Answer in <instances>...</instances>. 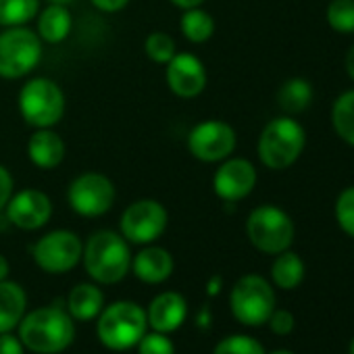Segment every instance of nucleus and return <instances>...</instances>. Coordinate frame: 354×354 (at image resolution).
Instances as JSON below:
<instances>
[{
    "label": "nucleus",
    "mask_w": 354,
    "mask_h": 354,
    "mask_svg": "<svg viewBox=\"0 0 354 354\" xmlns=\"http://www.w3.org/2000/svg\"><path fill=\"white\" fill-rule=\"evenodd\" d=\"M19 115L34 129L55 127L65 117L67 100L63 88L50 77H32L26 82L17 96Z\"/></svg>",
    "instance_id": "20e7f679"
},
{
    "label": "nucleus",
    "mask_w": 354,
    "mask_h": 354,
    "mask_svg": "<svg viewBox=\"0 0 354 354\" xmlns=\"http://www.w3.org/2000/svg\"><path fill=\"white\" fill-rule=\"evenodd\" d=\"M267 323H269L271 331L277 333V335H288V333H292V329H294V325H296L294 315H292L290 310H283V308H275V310L271 313V317H269Z\"/></svg>",
    "instance_id": "2f4dec72"
},
{
    "label": "nucleus",
    "mask_w": 354,
    "mask_h": 354,
    "mask_svg": "<svg viewBox=\"0 0 354 354\" xmlns=\"http://www.w3.org/2000/svg\"><path fill=\"white\" fill-rule=\"evenodd\" d=\"M9 273H11L9 261H7V257H3V254H0V281H3V279H7V277H9Z\"/></svg>",
    "instance_id": "58836bf2"
},
{
    "label": "nucleus",
    "mask_w": 354,
    "mask_h": 354,
    "mask_svg": "<svg viewBox=\"0 0 354 354\" xmlns=\"http://www.w3.org/2000/svg\"><path fill=\"white\" fill-rule=\"evenodd\" d=\"M26 150H28L30 162L42 171H53V169L61 167L65 160V154H67L65 140L53 127L34 129V133L28 140Z\"/></svg>",
    "instance_id": "dca6fc26"
},
{
    "label": "nucleus",
    "mask_w": 354,
    "mask_h": 354,
    "mask_svg": "<svg viewBox=\"0 0 354 354\" xmlns=\"http://www.w3.org/2000/svg\"><path fill=\"white\" fill-rule=\"evenodd\" d=\"M42 40L28 26L5 28L0 32V77L21 80L42 61Z\"/></svg>",
    "instance_id": "423d86ee"
},
{
    "label": "nucleus",
    "mask_w": 354,
    "mask_h": 354,
    "mask_svg": "<svg viewBox=\"0 0 354 354\" xmlns=\"http://www.w3.org/2000/svg\"><path fill=\"white\" fill-rule=\"evenodd\" d=\"M331 125L335 136L354 148V90H346L333 100Z\"/></svg>",
    "instance_id": "393cba45"
},
{
    "label": "nucleus",
    "mask_w": 354,
    "mask_h": 354,
    "mask_svg": "<svg viewBox=\"0 0 354 354\" xmlns=\"http://www.w3.org/2000/svg\"><path fill=\"white\" fill-rule=\"evenodd\" d=\"M213 354H265V348L250 335H230L217 344Z\"/></svg>",
    "instance_id": "c756f323"
},
{
    "label": "nucleus",
    "mask_w": 354,
    "mask_h": 354,
    "mask_svg": "<svg viewBox=\"0 0 354 354\" xmlns=\"http://www.w3.org/2000/svg\"><path fill=\"white\" fill-rule=\"evenodd\" d=\"M146 310L129 300L115 302L98 315V337L111 350H129L146 333Z\"/></svg>",
    "instance_id": "39448f33"
},
{
    "label": "nucleus",
    "mask_w": 354,
    "mask_h": 354,
    "mask_svg": "<svg viewBox=\"0 0 354 354\" xmlns=\"http://www.w3.org/2000/svg\"><path fill=\"white\" fill-rule=\"evenodd\" d=\"M246 236L257 250L265 254H279L292 246L296 227L283 209L275 205H261L252 209L246 219Z\"/></svg>",
    "instance_id": "0eeeda50"
},
{
    "label": "nucleus",
    "mask_w": 354,
    "mask_h": 354,
    "mask_svg": "<svg viewBox=\"0 0 354 354\" xmlns=\"http://www.w3.org/2000/svg\"><path fill=\"white\" fill-rule=\"evenodd\" d=\"M327 26L337 34H354V0H331L325 11Z\"/></svg>",
    "instance_id": "bb28decb"
},
{
    "label": "nucleus",
    "mask_w": 354,
    "mask_h": 354,
    "mask_svg": "<svg viewBox=\"0 0 354 354\" xmlns=\"http://www.w3.org/2000/svg\"><path fill=\"white\" fill-rule=\"evenodd\" d=\"M186 315H188V302L180 292H162L150 302L146 319L154 331L171 333L184 323Z\"/></svg>",
    "instance_id": "f3484780"
},
{
    "label": "nucleus",
    "mask_w": 354,
    "mask_h": 354,
    "mask_svg": "<svg viewBox=\"0 0 354 354\" xmlns=\"http://www.w3.org/2000/svg\"><path fill=\"white\" fill-rule=\"evenodd\" d=\"M0 354H24V342L9 331L0 333Z\"/></svg>",
    "instance_id": "72a5a7b5"
},
{
    "label": "nucleus",
    "mask_w": 354,
    "mask_h": 354,
    "mask_svg": "<svg viewBox=\"0 0 354 354\" xmlns=\"http://www.w3.org/2000/svg\"><path fill=\"white\" fill-rule=\"evenodd\" d=\"M207 292H209V296H217V294L221 292V277H219V275H213V277L209 279Z\"/></svg>",
    "instance_id": "4c0bfd02"
},
{
    "label": "nucleus",
    "mask_w": 354,
    "mask_h": 354,
    "mask_svg": "<svg viewBox=\"0 0 354 354\" xmlns=\"http://www.w3.org/2000/svg\"><path fill=\"white\" fill-rule=\"evenodd\" d=\"M28 296L26 290L9 279L0 281V333L15 329L26 317Z\"/></svg>",
    "instance_id": "aec40b11"
},
{
    "label": "nucleus",
    "mask_w": 354,
    "mask_h": 354,
    "mask_svg": "<svg viewBox=\"0 0 354 354\" xmlns=\"http://www.w3.org/2000/svg\"><path fill=\"white\" fill-rule=\"evenodd\" d=\"M306 148V131L292 115L271 119L257 142L259 160L271 171L290 169Z\"/></svg>",
    "instance_id": "7ed1b4c3"
},
{
    "label": "nucleus",
    "mask_w": 354,
    "mask_h": 354,
    "mask_svg": "<svg viewBox=\"0 0 354 354\" xmlns=\"http://www.w3.org/2000/svg\"><path fill=\"white\" fill-rule=\"evenodd\" d=\"M165 82L177 98H198L207 90V65L192 53H175L165 65Z\"/></svg>",
    "instance_id": "4468645a"
},
{
    "label": "nucleus",
    "mask_w": 354,
    "mask_h": 354,
    "mask_svg": "<svg viewBox=\"0 0 354 354\" xmlns=\"http://www.w3.org/2000/svg\"><path fill=\"white\" fill-rule=\"evenodd\" d=\"M144 53L152 63L167 65L175 57L177 46H175V40L167 32H150L144 40Z\"/></svg>",
    "instance_id": "cd10ccee"
},
{
    "label": "nucleus",
    "mask_w": 354,
    "mask_h": 354,
    "mask_svg": "<svg viewBox=\"0 0 354 354\" xmlns=\"http://www.w3.org/2000/svg\"><path fill=\"white\" fill-rule=\"evenodd\" d=\"M350 354H354V337H352V342H350Z\"/></svg>",
    "instance_id": "37998d69"
},
{
    "label": "nucleus",
    "mask_w": 354,
    "mask_h": 354,
    "mask_svg": "<svg viewBox=\"0 0 354 354\" xmlns=\"http://www.w3.org/2000/svg\"><path fill=\"white\" fill-rule=\"evenodd\" d=\"M19 335L24 346L38 354H59L71 346L75 327L69 313L53 304L26 315L19 323Z\"/></svg>",
    "instance_id": "f03ea898"
},
{
    "label": "nucleus",
    "mask_w": 354,
    "mask_h": 354,
    "mask_svg": "<svg viewBox=\"0 0 354 354\" xmlns=\"http://www.w3.org/2000/svg\"><path fill=\"white\" fill-rule=\"evenodd\" d=\"M271 354H294V352H290V350H275V352H271Z\"/></svg>",
    "instance_id": "79ce46f5"
},
{
    "label": "nucleus",
    "mask_w": 354,
    "mask_h": 354,
    "mask_svg": "<svg viewBox=\"0 0 354 354\" xmlns=\"http://www.w3.org/2000/svg\"><path fill=\"white\" fill-rule=\"evenodd\" d=\"M84 254L82 238L71 230H53L44 234L32 248L36 265L53 275L67 273L77 267Z\"/></svg>",
    "instance_id": "9b49d317"
},
{
    "label": "nucleus",
    "mask_w": 354,
    "mask_h": 354,
    "mask_svg": "<svg viewBox=\"0 0 354 354\" xmlns=\"http://www.w3.org/2000/svg\"><path fill=\"white\" fill-rule=\"evenodd\" d=\"M40 0H0V28H19L36 19Z\"/></svg>",
    "instance_id": "a878e982"
},
{
    "label": "nucleus",
    "mask_w": 354,
    "mask_h": 354,
    "mask_svg": "<svg viewBox=\"0 0 354 354\" xmlns=\"http://www.w3.org/2000/svg\"><path fill=\"white\" fill-rule=\"evenodd\" d=\"M53 211L55 207L46 192L38 188H24L19 192H13L3 213L13 227H19L24 232H36L50 221Z\"/></svg>",
    "instance_id": "2eb2a0df"
},
{
    "label": "nucleus",
    "mask_w": 354,
    "mask_h": 354,
    "mask_svg": "<svg viewBox=\"0 0 354 354\" xmlns=\"http://www.w3.org/2000/svg\"><path fill=\"white\" fill-rule=\"evenodd\" d=\"M75 0H48V5H63V7H71Z\"/></svg>",
    "instance_id": "a19ab883"
},
{
    "label": "nucleus",
    "mask_w": 354,
    "mask_h": 354,
    "mask_svg": "<svg viewBox=\"0 0 354 354\" xmlns=\"http://www.w3.org/2000/svg\"><path fill=\"white\" fill-rule=\"evenodd\" d=\"M271 279L281 290H294L304 279V263L302 259L292 252L290 248L275 254V261L271 265Z\"/></svg>",
    "instance_id": "b1692460"
},
{
    "label": "nucleus",
    "mask_w": 354,
    "mask_h": 354,
    "mask_svg": "<svg viewBox=\"0 0 354 354\" xmlns=\"http://www.w3.org/2000/svg\"><path fill=\"white\" fill-rule=\"evenodd\" d=\"M173 257L160 246L146 244L136 257H131V271L144 283H162L173 273Z\"/></svg>",
    "instance_id": "a211bd4d"
},
{
    "label": "nucleus",
    "mask_w": 354,
    "mask_h": 354,
    "mask_svg": "<svg viewBox=\"0 0 354 354\" xmlns=\"http://www.w3.org/2000/svg\"><path fill=\"white\" fill-rule=\"evenodd\" d=\"M333 215L335 221L339 225V230L354 238V186L344 188L337 198H335V207H333Z\"/></svg>",
    "instance_id": "c85d7f7f"
},
{
    "label": "nucleus",
    "mask_w": 354,
    "mask_h": 354,
    "mask_svg": "<svg viewBox=\"0 0 354 354\" xmlns=\"http://www.w3.org/2000/svg\"><path fill=\"white\" fill-rule=\"evenodd\" d=\"M169 225V213L162 203L154 198H140L125 207L119 230L129 244H152L156 242Z\"/></svg>",
    "instance_id": "9d476101"
},
{
    "label": "nucleus",
    "mask_w": 354,
    "mask_h": 354,
    "mask_svg": "<svg viewBox=\"0 0 354 354\" xmlns=\"http://www.w3.org/2000/svg\"><path fill=\"white\" fill-rule=\"evenodd\" d=\"M186 146L201 162H221L236 152L238 133L227 121L207 119L188 131Z\"/></svg>",
    "instance_id": "f8f14e48"
},
{
    "label": "nucleus",
    "mask_w": 354,
    "mask_h": 354,
    "mask_svg": "<svg viewBox=\"0 0 354 354\" xmlns=\"http://www.w3.org/2000/svg\"><path fill=\"white\" fill-rule=\"evenodd\" d=\"M13 192H15V180H13V175H11V171L5 165H0V213L5 211V207L11 201Z\"/></svg>",
    "instance_id": "473e14b6"
},
{
    "label": "nucleus",
    "mask_w": 354,
    "mask_h": 354,
    "mask_svg": "<svg viewBox=\"0 0 354 354\" xmlns=\"http://www.w3.org/2000/svg\"><path fill=\"white\" fill-rule=\"evenodd\" d=\"M344 69H346V73H348V77L354 82V44L348 48V53H346V59H344Z\"/></svg>",
    "instance_id": "c9c22d12"
},
{
    "label": "nucleus",
    "mask_w": 354,
    "mask_h": 354,
    "mask_svg": "<svg viewBox=\"0 0 354 354\" xmlns=\"http://www.w3.org/2000/svg\"><path fill=\"white\" fill-rule=\"evenodd\" d=\"M230 308L242 325L257 327L267 323L275 310L273 286L257 273L242 275L232 288Z\"/></svg>",
    "instance_id": "6e6552de"
},
{
    "label": "nucleus",
    "mask_w": 354,
    "mask_h": 354,
    "mask_svg": "<svg viewBox=\"0 0 354 354\" xmlns=\"http://www.w3.org/2000/svg\"><path fill=\"white\" fill-rule=\"evenodd\" d=\"M138 352L140 354H175L173 342L167 337V333L154 331V333H144L142 339L138 342Z\"/></svg>",
    "instance_id": "7c9ffc66"
},
{
    "label": "nucleus",
    "mask_w": 354,
    "mask_h": 354,
    "mask_svg": "<svg viewBox=\"0 0 354 354\" xmlns=\"http://www.w3.org/2000/svg\"><path fill=\"white\" fill-rule=\"evenodd\" d=\"M313 84L304 77H290L286 80L275 98H277V106L286 113V115H298V113H304L310 102H313Z\"/></svg>",
    "instance_id": "4be33fe9"
},
{
    "label": "nucleus",
    "mask_w": 354,
    "mask_h": 354,
    "mask_svg": "<svg viewBox=\"0 0 354 354\" xmlns=\"http://www.w3.org/2000/svg\"><path fill=\"white\" fill-rule=\"evenodd\" d=\"M73 30V15L69 7L46 5L36 15V34L46 44H61Z\"/></svg>",
    "instance_id": "6ab92c4d"
},
{
    "label": "nucleus",
    "mask_w": 354,
    "mask_h": 354,
    "mask_svg": "<svg viewBox=\"0 0 354 354\" xmlns=\"http://www.w3.org/2000/svg\"><path fill=\"white\" fill-rule=\"evenodd\" d=\"M88 275L102 286L119 283L131 269L129 242L113 230L94 232L84 244L82 254Z\"/></svg>",
    "instance_id": "f257e3e1"
},
{
    "label": "nucleus",
    "mask_w": 354,
    "mask_h": 354,
    "mask_svg": "<svg viewBox=\"0 0 354 354\" xmlns=\"http://www.w3.org/2000/svg\"><path fill=\"white\" fill-rule=\"evenodd\" d=\"M257 167L244 156H230L219 162L213 173V192L225 205H236L248 198L257 188Z\"/></svg>",
    "instance_id": "ddd939ff"
},
{
    "label": "nucleus",
    "mask_w": 354,
    "mask_h": 354,
    "mask_svg": "<svg viewBox=\"0 0 354 354\" xmlns=\"http://www.w3.org/2000/svg\"><path fill=\"white\" fill-rule=\"evenodd\" d=\"M102 304H104V296L96 283H77L67 296V310L77 321H90L98 317Z\"/></svg>",
    "instance_id": "412c9836"
},
{
    "label": "nucleus",
    "mask_w": 354,
    "mask_h": 354,
    "mask_svg": "<svg viewBox=\"0 0 354 354\" xmlns=\"http://www.w3.org/2000/svg\"><path fill=\"white\" fill-rule=\"evenodd\" d=\"M171 5H175L177 9H182V11H186V9H194V7H203V3L205 0H169Z\"/></svg>",
    "instance_id": "e433bc0d"
},
{
    "label": "nucleus",
    "mask_w": 354,
    "mask_h": 354,
    "mask_svg": "<svg viewBox=\"0 0 354 354\" xmlns=\"http://www.w3.org/2000/svg\"><path fill=\"white\" fill-rule=\"evenodd\" d=\"M117 201V188L111 177L98 171H86L73 177L67 188V203L71 211L86 219L106 215Z\"/></svg>",
    "instance_id": "1a4fd4ad"
},
{
    "label": "nucleus",
    "mask_w": 354,
    "mask_h": 354,
    "mask_svg": "<svg viewBox=\"0 0 354 354\" xmlns=\"http://www.w3.org/2000/svg\"><path fill=\"white\" fill-rule=\"evenodd\" d=\"M198 325H201V327H209V325H211V313H209V308H203V310H201V315H198Z\"/></svg>",
    "instance_id": "ea45409f"
},
{
    "label": "nucleus",
    "mask_w": 354,
    "mask_h": 354,
    "mask_svg": "<svg viewBox=\"0 0 354 354\" xmlns=\"http://www.w3.org/2000/svg\"><path fill=\"white\" fill-rule=\"evenodd\" d=\"M215 19L209 11H205L203 7H194V9H186L182 13L180 19V32L182 36L192 42V44H205L215 36Z\"/></svg>",
    "instance_id": "5701e85b"
},
{
    "label": "nucleus",
    "mask_w": 354,
    "mask_h": 354,
    "mask_svg": "<svg viewBox=\"0 0 354 354\" xmlns=\"http://www.w3.org/2000/svg\"><path fill=\"white\" fill-rule=\"evenodd\" d=\"M90 3L100 13H119L129 5V0H90Z\"/></svg>",
    "instance_id": "f704fd0d"
}]
</instances>
